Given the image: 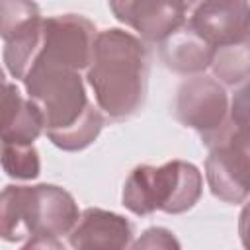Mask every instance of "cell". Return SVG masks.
Segmentation results:
<instances>
[{
    "label": "cell",
    "instance_id": "cell-1",
    "mask_svg": "<svg viewBox=\"0 0 250 250\" xmlns=\"http://www.w3.org/2000/svg\"><path fill=\"white\" fill-rule=\"evenodd\" d=\"M21 82L27 98L39 107L43 131L55 146L76 152L98 139L104 127V115L88 100L78 70L33 64Z\"/></svg>",
    "mask_w": 250,
    "mask_h": 250
},
{
    "label": "cell",
    "instance_id": "cell-2",
    "mask_svg": "<svg viewBox=\"0 0 250 250\" xmlns=\"http://www.w3.org/2000/svg\"><path fill=\"white\" fill-rule=\"evenodd\" d=\"M86 80L98 107L111 119L137 113L146 96L148 51L133 33L109 27L96 35Z\"/></svg>",
    "mask_w": 250,
    "mask_h": 250
},
{
    "label": "cell",
    "instance_id": "cell-3",
    "mask_svg": "<svg viewBox=\"0 0 250 250\" xmlns=\"http://www.w3.org/2000/svg\"><path fill=\"white\" fill-rule=\"evenodd\" d=\"M80 219L74 197L53 184L6 186L0 197V234L27 248H61Z\"/></svg>",
    "mask_w": 250,
    "mask_h": 250
},
{
    "label": "cell",
    "instance_id": "cell-4",
    "mask_svg": "<svg viewBox=\"0 0 250 250\" xmlns=\"http://www.w3.org/2000/svg\"><path fill=\"white\" fill-rule=\"evenodd\" d=\"M203 178L195 164L172 160L162 166H137L125 180L121 201L135 215L189 211L201 197Z\"/></svg>",
    "mask_w": 250,
    "mask_h": 250
},
{
    "label": "cell",
    "instance_id": "cell-5",
    "mask_svg": "<svg viewBox=\"0 0 250 250\" xmlns=\"http://www.w3.org/2000/svg\"><path fill=\"white\" fill-rule=\"evenodd\" d=\"M203 143L209 146L205 178L211 193L225 203H244L250 195V125L229 119Z\"/></svg>",
    "mask_w": 250,
    "mask_h": 250
},
{
    "label": "cell",
    "instance_id": "cell-6",
    "mask_svg": "<svg viewBox=\"0 0 250 250\" xmlns=\"http://www.w3.org/2000/svg\"><path fill=\"white\" fill-rule=\"evenodd\" d=\"M96 35V25L84 16L62 14L47 18L43 20L41 43L31 66L49 64L74 70L88 68L94 53Z\"/></svg>",
    "mask_w": 250,
    "mask_h": 250
},
{
    "label": "cell",
    "instance_id": "cell-7",
    "mask_svg": "<svg viewBox=\"0 0 250 250\" xmlns=\"http://www.w3.org/2000/svg\"><path fill=\"white\" fill-rule=\"evenodd\" d=\"M0 6L4 64L16 80H23L41 43L43 18L33 0H0Z\"/></svg>",
    "mask_w": 250,
    "mask_h": 250
},
{
    "label": "cell",
    "instance_id": "cell-8",
    "mask_svg": "<svg viewBox=\"0 0 250 250\" xmlns=\"http://www.w3.org/2000/svg\"><path fill=\"white\" fill-rule=\"evenodd\" d=\"M229 98L225 88L211 76L195 74L184 80L176 92V119L195 129L201 141L219 131L229 121Z\"/></svg>",
    "mask_w": 250,
    "mask_h": 250
},
{
    "label": "cell",
    "instance_id": "cell-9",
    "mask_svg": "<svg viewBox=\"0 0 250 250\" xmlns=\"http://www.w3.org/2000/svg\"><path fill=\"white\" fill-rule=\"evenodd\" d=\"M111 14L143 39L160 43L186 23L184 0H107Z\"/></svg>",
    "mask_w": 250,
    "mask_h": 250
},
{
    "label": "cell",
    "instance_id": "cell-10",
    "mask_svg": "<svg viewBox=\"0 0 250 250\" xmlns=\"http://www.w3.org/2000/svg\"><path fill=\"white\" fill-rule=\"evenodd\" d=\"M188 23L215 49L238 43L250 31V2L201 0Z\"/></svg>",
    "mask_w": 250,
    "mask_h": 250
},
{
    "label": "cell",
    "instance_id": "cell-11",
    "mask_svg": "<svg viewBox=\"0 0 250 250\" xmlns=\"http://www.w3.org/2000/svg\"><path fill=\"white\" fill-rule=\"evenodd\" d=\"M133 225L113 211L88 207L80 213L78 223L68 234L72 248H127L131 246Z\"/></svg>",
    "mask_w": 250,
    "mask_h": 250
},
{
    "label": "cell",
    "instance_id": "cell-12",
    "mask_svg": "<svg viewBox=\"0 0 250 250\" xmlns=\"http://www.w3.org/2000/svg\"><path fill=\"white\" fill-rule=\"evenodd\" d=\"M215 47L209 45L189 23H184L160 41L162 62L178 74H199L211 66Z\"/></svg>",
    "mask_w": 250,
    "mask_h": 250
},
{
    "label": "cell",
    "instance_id": "cell-13",
    "mask_svg": "<svg viewBox=\"0 0 250 250\" xmlns=\"http://www.w3.org/2000/svg\"><path fill=\"white\" fill-rule=\"evenodd\" d=\"M43 133V117L33 100H25L20 90L4 82L2 96V143L33 145Z\"/></svg>",
    "mask_w": 250,
    "mask_h": 250
},
{
    "label": "cell",
    "instance_id": "cell-14",
    "mask_svg": "<svg viewBox=\"0 0 250 250\" xmlns=\"http://www.w3.org/2000/svg\"><path fill=\"white\" fill-rule=\"evenodd\" d=\"M2 168L10 178L35 180L41 170L39 152L33 145L2 143Z\"/></svg>",
    "mask_w": 250,
    "mask_h": 250
},
{
    "label": "cell",
    "instance_id": "cell-15",
    "mask_svg": "<svg viewBox=\"0 0 250 250\" xmlns=\"http://www.w3.org/2000/svg\"><path fill=\"white\" fill-rule=\"evenodd\" d=\"M229 119L236 125H250V80L234 92L229 109Z\"/></svg>",
    "mask_w": 250,
    "mask_h": 250
},
{
    "label": "cell",
    "instance_id": "cell-16",
    "mask_svg": "<svg viewBox=\"0 0 250 250\" xmlns=\"http://www.w3.org/2000/svg\"><path fill=\"white\" fill-rule=\"evenodd\" d=\"M133 248H180V242L166 229L152 227L143 232V236L131 244Z\"/></svg>",
    "mask_w": 250,
    "mask_h": 250
},
{
    "label": "cell",
    "instance_id": "cell-17",
    "mask_svg": "<svg viewBox=\"0 0 250 250\" xmlns=\"http://www.w3.org/2000/svg\"><path fill=\"white\" fill-rule=\"evenodd\" d=\"M238 234H240L242 246L250 250V201L240 211V217H238Z\"/></svg>",
    "mask_w": 250,
    "mask_h": 250
},
{
    "label": "cell",
    "instance_id": "cell-18",
    "mask_svg": "<svg viewBox=\"0 0 250 250\" xmlns=\"http://www.w3.org/2000/svg\"><path fill=\"white\" fill-rule=\"evenodd\" d=\"M242 43L246 45V49H248V53H250V31H248V35H246V37L242 39Z\"/></svg>",
    "mask_w": 250,
    "mask_h": 250
},
{
    "label": "cell",
    "instance_id": "cell-19",
    "mask_svg": "<svg viewBox=\"0 0 250 250\" xmlns=\"http://www.w3.org/2000/svg\"><path fill=\"white\" fill-rule=\"evenodd\" d=\"M184 2H186L188 8H189V6H193V4H197V2H201V0H184Z\"/></svg>",
    "mask_w": 250,
    "mask_h": 250
}]
</instances>
